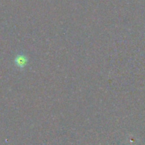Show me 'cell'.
I'll return each instance as SVG.
<instances>
[{
    "label": "cell",
    "mask_w": 145,
    "mask_h": 145,
    "mask_svg": "<svg viewBox=\"0 0 145 145\" xmlns=\"http://www.w3.org/2000/svg\"><path fill=\"white\" fill-rule=\"evenodd\" d=\"M16 62L18 65H23V63H24V58H22V57H18L16 59Z\"/></svg>",
    "instance_id": "1"
}]
</instances>
